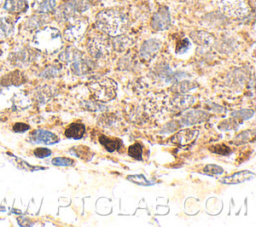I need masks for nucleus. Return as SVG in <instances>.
<instances>
[{
    "mask_svg": "<svg viewBox=\"0 0 256 227\" xmlns=\"http://www.w3.org/2000/svg\"><path fill=\"white\" fill-rule=\"evenodd\" d=\"M95 26L101 32L115 37L123 34L128 29L129 20L123 12L116 9H107L97 14Z\"/></svg>",
    "mask_w": 256,
    "mask_h": 227,
    "instance_id": "f257e3e1",
    "label": "nucleus"
},
{
    "mask_svg": "<svg viewBox=\"0 0 256 227\" xmlns=\"http://www.w3.org/2000/svg\"><path fill=\"white\" fill-rule=\"evenodd\" d=\"M32 44L44 53L53 54L62 48L63 40L58 29L44 27L34 34Z\"/></svg>",
    "mask_w": 256,
    "mask_h": 227,
    "instance_id": "f03ea898",
    "label": "nucleus"
},
{
    "mask_svg": "<svg viewBox=\"0 0 256 227\" xmlns=\"http://www.w3.org/2000/svg\"><path fill=\"white\" fill-rule=\"evenodd\" d=\"M88 88L95 99L101 102H108L116 97L117 85L108 78L94 81L88 85Z\"/></svg>",
    "mask_w": 256,
    "mask_h": 227,
    "instance_id": "7ed1b4c3",
    "label": "nucleus"
},
{
    "mask_svg": "<svg viewBox=\"0 0 256 227\" xmlns=\"http://www.w3.org/2000/svg\"><path fill=\"white\" fill-rule=\"evenodd\" d=\"M220 9L228 17L245 18L251 12L248 0H221Z\"/></svg>",
    "mask_w": 256,
    "mask_h": 227,
    "instance_id": "20e7f679",
    "label": "nucleus"
},
{
    "mask_svg": "<svg viewBox=\"0 0 256 227\" xmlns=\"http://www.w3.org/2000/svg\"><path fill=\"white\" fill-rule=\"evenodd\" d=\"M88 22L83 17H71L64 29V37L66 40L74 42L80 40L86 32Z\"/></svg>",
    "mask_w": 256,
    "mask_h": 227,
    "instance_id": "39448f33",
    "label": "nucleus"
},
{
    "mask_svg": "<svg viewBox=\"0 0 256 227\" xmlns=\"http://www.w3.org/2000/svg\"><path fill=\"white\" fill-rule=\"evenodd\" d=\"M87 49L91 56L96 59L103 58L108 55L110 50V43L107 38L101 35L91 37L87 41Z\"/></svg>",
    "mask_w": 256,
    "mask_h": 227,
    "instance_id": "423d86ee",
    "label": "nucleus"
},
{
    "mask_svg": "<svg viewBox=\"0 0 256 227\" xmlns=\"http://www.w3.org/2000/svg\"><path fill=\"white\" fill-rule=\"evenodd\" d=\"M171 23L170 12L166 6H161L151 19V27L155 31H163L169 28Z\"/></svg>",
    "mask_w": 256,
    "mask_h": 227,
    "instance_id": "0eeeda50",
    "label": "nucleus"
},
{
    "mask_svg": "<svg viewBox=\"0 0 256 227\" xmlns=\"http://www.w3.org/2000/svg\"><path fill=\"white\" fill-rule=\"evenodd\" d=\"M198 136V130L196 129H183L170 138V142L180 147H185L192 144Z\"/></svg>",
    "mask_w": 256,
    "mask_h": 227,
    "instance_id": "6e6552de",
    "label": "nucleus"
},
{
    "mask_svg": "<svg viewBox=\"0 0 256 227\" xmlns=\"http://www.w3.org/2000/svg\"><path fill=\"white\" fill-rule=\"evenodd\" d=\"M161 49V42L157 39L146 40L140 48V58L143 61H150Z\"/></svg>",
    "mask_w": 256,
    "mask_h": 227,
    "instance_id": "1a4fd4ad",
    "label": "nucleus"
},
{
    "mask_svg": "<svg viewBox=\"0 0 256 227\" xmlns=\"http://www.w3.org/2000/svg\"><path fill=\"white\" fill-rule=\"evenodd\" d=\"M30 140L33 143H43L46 145H52L59 141V137L50 131L37 129L30 134Z\"/></svg>",
    "mask_w": 256,
    "mask_h": 227,
    "instance_id": "9d476101",
    "label": "nucleus"
},
{
    "mask_svg": "<svg viewBox=\"0 0 256 227\" xmlns=\"http://www.w3.org/2000/svg\"><path fill=\"white\" fill-rule=\"evenodd\" d=\"M71 71L76 75H84L91 70V62L84 57L83 54L79 55L69 63Z\"/></svg>",
    "mask_w": 256,
    "mask_h": 227,
    "instance_id": "9b49d317",
    "label": "nucleus"
},
{
    "mask_svg": "<svg viewBox=\"0 0 256 227\" xmlns=\"http://www.w3.org/2000/svg\"><path fill=\"white\" fill-rule=\"evenodd\" d=\"M209 114L201 111V110H191L186 112L182 118H181V124L185 126L189 125H194L196 123H200L205 121L208 118Z\"/></svg>",
    "mask_w": 256,
    "mask_h": 227,
    "instance_id": "f8f14e48",
    "label": "nucleus"
},
{
    "mask_svg": "<svg viewBox=\"0 0 256 227\" xmlns=\"http://www.w3.org/2000/svg\"><path fill=\"white\" fill-rule=\"evenodd\" d=\"M254 177H255V174L253 172L248 171V170H243V171L233 173L232 175L225 176L220 181L224 184H238V183H243V182H246V181H250Z\"/></svg>",
    "mask_w": 256,
    "mask_h": 227,
    "instance_id": "ddd939ff",
    "label": "nucleus"
},
{
    "mask_svg": "<svg viewBox=\"0 0 256 227\" xmlns=\"http://www.w3.org/2000/svg\"><path fill=\"white\" fill-rule=\"evenodd\" d=\"M28 7L27 0H5L4 9L9 13H21Z\"/></svg>",
    "mask_w": 256,
    "mask_h": 227,
    "instance_id": "4468645a",
    "label": "nucleus"
},
{
    "mask_svg": "<svg viewBox=\"0 0 256 227\" xmlns=\"http://www.w3.org/2000/svg\"><path fill=\"white\" fill-rule=\"evenodd\" d=\"M85 133V126L82 123H72L65 130V136L72 139H80Z\"/></svg>",
    "mask_w": 256,
    "mask_h": 227,
    "instance_id": "2eb2a0df",
    "label": "nucleus"
},
{
    "mask_svg": "<svg viewBox=\"0 0 256 227\" xmlns=\"http://www.w3.org/2000/svg\"><path fill=\"white\" fill-rule=\"evenodd\" d=\"M99 142L108 152H114L116 150H119L122 146V141L120 139L109 138L105 135L99 136Z\"/></svg>",
    "mask_w": 256,
    "mask_h": 227,
    "instance_id": "dca6fc26",
    "label": "nucleus"
},
{
    "mask_svg": "<svg viewBox=\"0 0 256 227\" xmlns=\"http://www.w3.org/2000/svg\"><path fill=\"white\" fill-rule=\"evenodd\" d=\"M191 37L199 46H202V47L210 46L214 40V37L211 34L203 31L192 32Z\"/></svg>",
    "mask_w": 256,
    "mask_h": 227,
    "instance_id": "f3484780",
    "label": "nucleus"
},
{
    "mask_svg": "<svg viewBox=\"0 0 256 227\" xmlns=\"http://www.w3.org/2000/svg\"><path fill=\"white\" fill-rule=\"evenodd\" d=\"M80 54H82V52H80L79 50H77L74 47H68L66 48L60 55H59V59L63 62V63H67L69 64L71 61H73L75 58H77Z\"/></svg>",
    "mask_w": 256,
    "mask_h": 227,
    "instance_id": "a211bd4d",
    "label": "nucleus"
},
{
    "mask_svg": "<svg viewBox=\"0 0 256 227\" xmlns=\"http://www.w3.org/2000/svg\"><path fill=\"white\" fill-rule=\"evenodd\" d=\"M130 44H131V40L128 37L123 36L122 34L115 36V38L112 40V45H113L114 49L118 52L124 51L125 49H127L129 47Z\"/></svg>",
    "mask_w": 256,
    "mask_h": 227,
    "instance_id": "6ab92c4d",
    "label": "nucleus"
},
{
    "mask_svg": "<svg viewBox=\"0 0 256 227\" xmlns=\"http://www.w3.org/2000/svg\"><path fill=\"white\" fill-rule=\"evenodd\" d=\"M13 32V23L8 18H0V39L7 38Z\"/></svg>",
    "mask_w": 256,
    "mask_h": 227,
    "instance_id": "aec40b11",
    "label": "nucleus"
},
{
    "mask_svg": "<svg viewBox=\"0 0 256 227\" xmlns=\"http://www.w3.org/2000/svg\"><path fill=\"white\" fill-rule=\"evenodd\" d=\"M193 101H194V98L191 96L179 95L175 97V99L173 100V104L180 109H186L194 103Z\"/></svg>",
    "mask_w": 256,
    "mask_h": 227,
    "instance_id": "412c9836",
    "label": "nucleus"
},
{
    "mask_svg": "<svg viewBox=\"0 0 256 227\" xmlns=\"http://www.w3.org/2000/svg\"><path fill=\"white\" fill-rule=\"evenodd\" d=\"M56 7V1L55 0H43L37 5L34 6L35 10L39 13H49L53 11Z\"/></svg>",
    "mask_w": 256,
    "mask_h": 227,
    "instance_id": "4be33fe9",
    "label": "nucleus"
},
{
    "mask_svg": "<svg viewBox=\"0 0 256 227\" xmlns=\"http://www.w3.org/2000/svg\"><path fill=\"white\" fill-rule=\"evenodd\" d=\"M128 155L134 159L142 160L143 156V145L140 142H135L128 147Z\"/></svg>",
    "mask_w": 256,
    "mask_h": 227,
    "instance_id": "5701e85b",
    "label": "nucleus"
},
{
    "mask_svg": "<svg viewBox=\"0 0 256 227\" xmlns=\"http://www.w3.org/2000/svg\"><path fill=\"white\" fill-rule=\"evenodd\" d=\"M71 150H72L71 153H73L75 156L85 160H90V158L93 156V153L91 152V150L86 146H76Z\"/></svg>",
    "mask_w": 256,
    "mask_h": 227,
    "instance_id": "b1692460",
    "label": "nucleus"
},
{
    "mask_svg": "<svg viewBox=\"0 0 256 227\" xmlns=\"http://www.w3.org/2000/svg\"><path fill=\"white\" fill-rule=\"evenodd\" d=\"M255 137V131L254 130H246L241 132L240 134H238L235 139L233 140V142L235 144H242V143H246L250 140H254Z\"/></svg>",
    "mask_w": 256,
    "mask_h": 227,
    "instance_id": "393cba45",
    "label": "nucleus"
},
{
    "mask_svg": "<svg viewBox=\"0 0 256 227\" xmlns=\"http://www.w3.org/2000/svg\"><path fill=\"white\" fill-rule=\"evenodd\" d=\"M75 10V12H84L91 6L92 0H69Z\"/></svg>",
    "mask_w": 256,
    "mask_h": 227,
    "instance_id": "a878e982",
    "label": "nucleus"
},
{
    "mask_svg": "<svg viewBox=\"0 0 256 227\" xmlns=\"http://www.w3.org/2000/svg\"><path fill=\"white\" fill-rule=\"evenodd\" d=\"M209 150L212 153H215V154H218V155H224V156H227V155H229L232 152L231 148L228 147L225 144L211 145V146H209Z\"/></svg>",
    "mask_w": 256,
    "mask_h": 227,
    "instance_id": "bb28decb",
    "label": "nucleus"
},
{
    "mask_svg": "<svg viewBox=\"0 0 256 227\" xmlns=\"http://www.w3.org/2000/svg\"><path fill=\"white\" fill-rule=\"evenodd\" d=\"M196 87H197L196 83H193V82H190V81H182V82L177 83L174 88L177 92H179L181 94H185L189 90H191L193 88H196Z\"/></svg>",
    "mask_w": 256,
    "mask_h": 227,
    "instance_id": "cd10ccee",
    "label": "nucleus"
},
{
    "mask_svg": "<svg viewBox=\"0 0 256 227\" xmlns=\"http://www.w3.org/2000/svg\"><path fill=\"white\" fill-rule=\"evenodd\" d=\"M127 180L131 181L132 183H135L137 185H142V186H149L152 184V182L147 180L143 174L129 175V176H127Z\"/></svg>",
    "mask_w": 256,
    "mask_h": 227,
    "instance_id": "c85d7f7f",
    "label": "nucleus"
},
{
    "mask_svg": "<svg viewBox=\"0 0 256 227\" xmlns=\"http://www.w3.org/2000/svg\"><path fill=\"white\" fill-rule=\"evenodd\" d=\"M191 43L189 41L188 38H183L181 40H179L176 43V48H175V52L177 54H184L188 51V49L190 48Z\"/></svg>",
    "mask_w": 256,
    "mask_h": 227,
    "instance_id": "c756f323",
    "label": "nucleus"
},
{
    "mask_svg": "<svg viewBox=\"0 0 256 227\" xmlns=\"http://www.w3.org/2000/svg\"><path fill=\"white\" fill-rule=\"evenodd\" d=\"M203 172L206 175H210V176H215V175H219L222 174L224 172V169L218 165L215 164H208L206 166H204L203 168Z\"/></svg>",
    "mask_w": 256,
    "mask_h": 227,
    "instance_id": "7c9ffc66",
    "label": "nucleus"
},
{
    "mask_svg": "<svg viewBox=\"0 0 256 227\" xmlns=\"http://www.w3.org/2000/svg\"><path fill=\"white\" fill-rule=\"evenodd\" d=\"M51 163L54 166H60V167H68V166H72L74 164V161L70 158L67 157H56L53 158Z\"/></svg>",
    "mask_w": 256,
    "mask_h": 227,
    "instance_id": "2f4dec72",
    "label": "nucleus"
},
{
    "mask_svg": "<svg viewBox=\"0 0 256 227\" xmlns=\"http://www.w3.org/2000/svg\"><path fill=\"white\" fill-rule=\"evenodd\" d=\"M254 115L253 110H237L231 113V116L234 118H241L242 120H246L251 118Z\"/></svg>",
    "mask_w": 256,
    "mask_h": 227,
    "instance_id": "473e14b6",
    "label": "nucleus"
},
{
    "mask_svg": "<svg viewBox=\"0 0 256 227\" xmlns=\"http://www.w3.org/2000/svg\"><path fill=\"white\" fill-rule=\"evenodd\" d=\"M237 127V123L234 121V119H229L225 120L222 123L219 124V128L222 130H229V129H234Z\"/></svg>",
    "mask_w": 256,
    "mask_h": 227,
    "instance_id": "72a5a7b5",
    "label": "nucleus"
},
{
    "mask_svg": "<svg viewBox=\"0 0 256 227\" xmlns=\"http://www.w3.org/2000/svg\"><path fill=\"white\" fill-rule=\"evenodd\" d=\"M33 154L37 157V158H45V157H48L51 155V151L47 148H36L34 151H33Z\"/></svg>",
    "mask_w": 256,
    "mask_h": 227,
    "instance_id": "f704fd0d",
    "label": "nucleus"
},
{
    "mask_svg": "<svg viewBox=\"0 0 256 227\" xmlns=\"http://www.w3.org/2000/svg\"><path fill=\"white\" fill-rule=\"evenodd\" d=\"M17 162H18V167L21 168V169H24V170H27V171H35V170H39V169H43L41 167H34V166H31L30 164L26 163L25 161L19 159V158H16Z\"/></svg>",
    "mask_w": 256,
    "mask_h": 227,
    "instance_id": "c9c22d12",
    "label": "nucleus"
},
{
    "mask_svg": "<svg viewBox=\"0 0 256 227\" xmlns=\"http://www.w3.org/2000/svg\"><path fill=\"white\" fill-rule=\"evenodd\" d=\"M58 73H59V68L57 66H49L43 71L42 75L45 77H53V76H56Z\"/></svg>",
    "mask_w": 256,
    "mask_h": 227,
    "instance_id": "e433bc0d",
    "label": "nucleus"
},
{
    "mask_svg": "<svg viewBox=\"0 0 256 227\" xmlns=\"http://www.w3.org/2000/svg\"><path fill=\"white\" fill-rule=\"evenodd\" d=\"M15 58H17V62H21V63H24V62H29V53H27L26 51H21L20 53L16 54Z\"/></svg>",
    "mask_w": 256,
    "mask_h": 227,
    "instance_id": "4c0bfd02",
    "label": "nucleus"
},
{
    "mask_svg": "<svg viewBox=\"0 0 256 227\" xmlns=\"http://www.w3.org/2000/svg\"><path fill=\"white\" fill-rule=\"evenodd\" d=\"M13 130L15 131V132H25V131H27V130H29V125H27V124H25V123H16V124H14V126H13Z\"/></svg>",
    "mask_w": 256,
    "mask_h": 227,
    "instance_id": "58836bf2",
    "label": "nucleus"
},
{
    "mask_svg": "<svg viewBox=\"0 0 256 227\" xmlns=\"http://www.w3.org/2000/svg\"><path fill=\"white\" fill-rule=\"evenodd\" d=\"M33 6H35V5H37L38 3H40L41 1H43V0H28Z\"/></svg>",
    "mask_w": 256,
    "mask_h": 227,
    "instance_id": "ea45409f",
    "label": "nucleus"
}]
</instances>
